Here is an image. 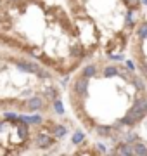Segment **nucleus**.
I'll use <instances>...</instances> for the list:
<instances>
[{
	"label": "nucleus",
	"instance_id": "423d86ee",
	"mask_svg": "<svg viewBox=\"0 0 147 156\" xmlns=\"http://www.w3.org/2000/svg\"><path fill=\"white\" fill-rule=\"evenodd\" d=\"M26 106H28V109H31V111L42 109V106H43V99H42V97H31V99L26 102Z\"/></svg>",
	"mask_w": 147,
	"mask_h": 156
},
{
	"label": "nucleus",
	"instance_id": "a211bd4d",
	"mask_svg": "<svg viewBox=\"0 0 147 156\" xmlns=\"http://www.w3.org/2000/svg\"><path fill=\"white\" fill-rule=\"evenodd\" d=\"M45 95H47V99H50V101H56V97H57V94H56L54 89H47Z\"/></svg>",
	"mask_w": 147,
	"mask_h": 156
},
{
	"label": "nucleus",
	"instance_id": "39448f33",
	"mask_svg": "<svg viewBox=\"0 0 147 156\" xmlns=\"http://www.w3.org/2000/svg\"><path fill=\"white\" fill-rule=\"evenodd\" d=\"M36 146L42 147V149H47V147L52 146V139L45 134H38V137H36Z\"/></svg>",
	"mask_w": 147,
	"mask_h": 156
},
{
	"label": "nucleus",
	"instance_id": "bb28decb",
	"mask_svg": "<svg viewBox=\"0 0 147 156\" xmlns=\"http://www.w3.org/2000/svg\"><path fill=\"white\" fill-rule=\"evenodd\" d=\"M14 2H16V0H14Z\"/></svg>",
	"mask_w": 147,
	"mask_h": 156
},
{
	"label": "nucleus",
	"instance_id": "a878e982",
	"mask_svg": "<svg viewBox=\"0 0 147 156\" xmlns=\"http://www.w3.org/2000/svg\"><path fill=\"white\" fill-rule=\"evenodd\" d=\"M140 2H142V4H147V0H140Z\"/></svg>",
	"mask_w": 147,
	"mask_h": 156
},
{
	"label": "nucleus",
	"instance_id": "0eeeda50",
	"mask_svg": "<svg viewBox=\"0 0 147 156\" xmlns=\"http://www.w3.org/2000/svg\"><path fill=\"white\" fill-rule=\"evenodd\" d=\"M121 139H123V142L133 144L135 140H138V135H137L135 130H126V132H121Z\"/></svg>",
	"mask_w": 147,
	"mask_h": 156
},
{
	"label": "nucleus",
	"instance_id": "aec40b11",
	"mask_svg": "<svg viewBox=\"0 0 147 156\" xmlns=\"http://www.w3.org/2000/svg\"><path fill=\"white\" fill-rule=\"evenodd\" d=\"M140 69H142V73H144V75H145V78H147V62H144V64H142Z\"/></svg>",
	"mask_w": 147,
	"mask_h": 156
},
{
	"label": "nucleus",
	"instance_id": "6ab92c4d",
	"mask_svg": "<svg viewBox=\"0 0 147 156\" xmlns=\"http://www.w3.org/2000/svg\"><path fill=\"white\" fill-rule=\"evenodd\" d=\"M7 120H16V113H5Z\"/></svg>",
	"mask_w": 147,
	"mask_h": 156
},
{
	"label": "nucleus",
	"instance_id": "393cba45",
	"mask_svg": "<svg viewBox=\"0 0 147 156\" xmlns=\"http://www.w3.org/2000/svg\"><path fill=\"white\" fill-rule=\"evenodd\" d=\"M111 59H114V61H119V59H123V56H111Z\"/></svg>",
	"mask_w": 147,
	"mask_h": 156
},
{
	"label": "nucleus",
	"instance_id": "2eb2a0df",
	"mask_svg": "<svg viewBox=\"0 0 147 156\" xmlns=\"http://www.w3.org/2000/svg\"><path fill=\"white\" fill-rule=\"evenodd\" d=\"M66 127H62V125H57L56 128H54V134H56V137H64L66 135Z\"/></svg>",
	"mask_w": 147,
	"mask_h": 156
},
{
	"label": "nucleus",
	"instance_id": "f257e3e1",
	"mask_svg": "<svg viewBox=\"0 0 147 156\" xmlns=\"http://www.w3.org/2000/svg\"><path fill=\"white\" fill-rule=\"evenodd\" d=\"M145 115H147V101L145 99H138L135 104H133V108L125 115V118L121 120V123H123V125H135L137 122L144 120Z\"/></svg>",
	"mask_w": 147,
	"mask_h": 156
},
{
	"label": "nucleus",
	"instance_id": "f8f14e48",
	"mask_svg": "<svg viewBox=\"0 0 147 156\" xmlns=\"http://www.w3.org/2000/svg\"><path fill=\"white\" fill-rule=\"evenodd\" d=\"M21 120L23 122H26V123H42V116L40 115H33V116H21Z\"/></svg>",
	"mask_w": 147,
	"mask_h": 156
},
{
	"label": "nucleus",
	"instance_id": "dca6fc26",
	"mask_svg": "<svg viewBox=\"0 0 147 156\" xmlns=\"http://www.w3.org/2000/svg\"><path fill=\"white\" fill-rule=\"evenodd\" d=\"M133 85H135L138 90H145V83H144V80H140L138 76L133 78Z\"/></svg>",
	"mask_w": 147,
	"mask_h": 156
},
{
	"label": "nucleus",
	"instance_id": "1a4fd4ad",
	"mask_svg": "<svg viewBox=\"0 0 147 156\" xmlns=\"http://www.w3.org/2000/svg\"><path fill=\"white\" fill-rule=\"evenodd\" d=\"M111 132H114L113 127H104V125H99L97 127V134L101 135V137H111Z\"/></svg>",
	"mask_w": 147,
	"mask_h": 156
},
{
	"label": "nucleus",
	"instance_id": "9b49d317",
	"mask_svg": "<svg viewBox=\"0 0 147 156\" xmlns=\"http://www.w3.org/2000/svg\"><path fill=\"white\" fill-rule=\"evenodd\" d=\"M116 75H119V69L116 66H108L104 69V76L106 78H113V76H116Z\"/></svg>",
	"mask_w": 147,
	"mask_h": 156
},
{
	"label": "nucleus",
	"instance_id": "ddd939ff",
	"mask_svg": "<svg viewBox=\"0 0 147 156\" xmlns=\"http://www.w3.org/2000/svg\"><path fill=\"white\" fill-rule=\"evenodd\" d=\"M137 35H138L142 40L147 38V23H140V26L137 28Z\"/></svg>",
	"mask_w": 147,
	"mask_h": 156
},
{
	"label": "nucleus",
	"instance_id": "9d476101",
	"mask_svg": "<svg viewBox=\"0 0 147 156\" xmlns=\"http://www.w3.org/2000/svg\"><path fill=\"white\" fill-rule=\"evenodd\" d=\"M97 75V68L94 66V64H88V66L83 68V76L87 78H94Z\"/></svg>",
	"mask_w": 147,
	"mask_h": 156
},
{
	"label": "nucleus",
	"instance_id": "f3484780",
	"mask_svg": "<svg viewBox=\"0 0 147 156\" xmlns=\"http://www.w3.org/2000/svg\"><path fill=\"white\" fill-rule=\"evenodd\" d=\"M54 109H56L57 113H59V115H62V113H64V108H62V102L59 99H56L54 101Z\"/></svg>",
	"mask_w": 147,
	"mask_h": 156
},
{
	"label": "nucleus",
	"instance_id": "f03ea898",
	"mask_svg": "<svg viewBox=\"0 0 147 156\" xmlns=\"http://www.w3.org/2000/svg\"><path fill=\"white\" fill-rule=\"evenodd\" d=\"M74 92L78 95H85L87 94V90H88V78L87 76H81V78H78L76 82H74Z\"/></svg>",
	"mask_w": 147,
	"mask_h": 156
},
{
	"label": "nucleus",
	"instance_id": "7ed1b4c3",
	"mask_svg": "<svg viewBox=\"0 0 147 156\" xmlns=\"http://www.w3.org/2000/svg\"><path fill=\"white\" fill-rule=\"evenodd\" d=\"M114 153L119 154V156L133 154V144H130V142H121V144H118V147H116Z\"/></svg>",
	"mask_w": 147,
	"mask_h": 156
},
{
	"label": "nucleus",
	"instance_id": "412c9836",
	"mask_svg": "<svg viewBox=\"0 0 147 156\" xmlns=\"http://www.w3.org/2000/svg\"><path fill=\"white\" fill-rule=\"evenodd\" d=\"M126 66H128L130 71H135V66H133V62H132V61H126Z\"/></svg>",
	"mask_w": 147,
	"mask_h": 156
},
{
	"label": "nucleus",
	"instance_id": "4468645a",
	"mask_svg": "<svg viewBox=\"0 0 147 156\" xmlns=\"http://www.w3.org/2000/svg\"><path fill=\"white\" fill-rule=\"evenodd\" d=\"M85 140V134L83 132H74L73 135V144H81Z\"/></svg>",
	"mask_w": 147,
	"mask_h": 156
},
{
	"label": "nucleus",
	"instance_id": "4be33fe9",
	"mask_svg": "<svg viewBox=\"0 0 147 156\" xmlns=\"http://www.w3.org/2000/svg\"><path fill=\"white\" fill-rule=\"evenodd\" d=\"M31 54H33V56H42V50H40V49H33V50H31Z\"/></svg>",
	"mask_w": 147,
	"mask_h": 156
},
{
	"label": "nucleus",
	"instance_id": "20e7f679",
	"mask_svg": "<svg viewBox=\"0 0 147 156\" xmlns=\"http://www.w3.org/2000/svg\"><path fill=\"white\" fill-rule=\"evenodd\" d=\"M17 68L23 69V71H28V73H38L40 71V66L36 64V62H28V61L17 62Z\"/></svg>",
	"mask_w": 147,
	"mask_h": 156
},
{
	"label": "nucleus",
	"instance_id": "5701e85b",
	"mask_svg": "<svg viewBox=\"0 0 147 156\" xmlns=\"http://www.w3.org/2000/svg\"><path fill=\"white\" fill-rule=\"evenodd\" d=\"M97 149L101 151V153H106V146L104 144H97Z\"/></svg>",
	"mask_w": 147,
	"mask_h": 156
},
{
	"label": "nucleus",
	"instance_id": "b1692460",
	"mask_svg": "<svg viewBox=\"0 0 147 156\" xmlns=\"http://www.w3.org/2000/svg\"><path fill=\"white\" fill-rule=\"evenodd\" d=\"M38 75H40L42 78H47V76H49V73H47V71H43V69H40V71H38Z\"/></svg>",
	"mask_w": 147,
	"mask_h": 156
},
{
	"label": "nucleus",
	"instance_id": "6e6552de",
	"mask_svg": "<svg viewBox=\"0 0 147 156\" xmlns=\"http://www.w3.org/2000/svg\"><path fill=\"white\" fill-rule=\"evenodd\" d=\"M133 154L140 156V154H147V144L142 140H135L133 142Z\"/></svg>",
	"mask_w": 147,
	"mask_h": 156
}]
</instances>
